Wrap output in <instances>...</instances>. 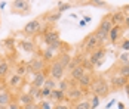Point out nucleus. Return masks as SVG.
<instances>
[{
  "label": "nucleus",
  "mask_w": 129,
  "mask_h": 109,
  "mask_svg": "<svg viewBox=\"0 0 129 109\" xmlns=\"http://www.w3.org/2000/svg\"><path fill=\"white\" fill-rule=\"evenodd\" d=\"M93 34H95V37H96L98 43H100L101 46L105 47V44L108 43V36H107V34H104L103 31H100V30H95V31H93Z\"/></svg>",
  "instance_id": "obj_28"
},
{
  "label": "nucleus",
  "mask_w": 129,
  "mask_h": 109,
  "mask_svg": "<svg viewBox=\"0 0 129 109\" xmlns=\"http://www.w3.org/2000/svg\"><path fill=\"white\" fill-rule=\"evenodd\" d=\"M111 28H113V22H111V12H110V13L104 15L103 18H101V21H100V24L96 27V30L103 31L104 34L108 36V33L111 31Z\"/></svg>",
  "instance_id": "obj_12"
},
{
  "label": "nucleus",
  "mask_w": 129,
  "mask_h": 109,
  "mask_svg": "<svg viewBox=\"0 0 129 109\" xmlns=\"http://www.w3.org/2000/svg\"><path fill=\"white\" fill-rule=\"evenodd\" d=\"M3 47L6 49V50H12L13 49V46H15V40H13L12 37H8V38H5L3 40Z\"/></svg>",
  "instance_id": "obj_33"
},
{
  "label": "nucleus",
  "mask_w": 129,
  "mask_h": 109,
  "mask_svg": "<svg viewBox=\"0 0 129 109\" xmlns=\"http://www.w3.org/2000/svg\"><path fill=\"white\" fill-rule=\"evenodd\" d=\"M6 87L11 90V88H18L19 85L24 83V77H21V75H18V74H11V75H8L6 78Z\"/></svg>",
  "instance_id": "obj_14"
},
{
  "label": "nucleus",
  "mask_w": 129,
  "mask_h": 109,
  "mask_svg": "<svg viewBox=\"0 0 129 109\" xmlns=\"http://www.w3.org/2000/svg\"><path fill=\"white\" fill-rule=\"evenodd\" d=\"M125 91H126V96H128V99H129V83L125 85Z\"/></svg>",
  "instance_id": "obj_47"
},
{
  "label": "nucleus",
  "mask_w": 129,
  "mask_h": 109,
  "mask_svg": "<svg viewBox=\"0 0 129 109\" xmlns=\"http://www.w3.org/2000/svg\"><path fill=\"white\" fill-rule=\"evenodd\" d=\"M56 85H58V83H56L55 80H52L51 77H48V78H46V81H45V84H43V87L51 88V90H55V88H56Z\"/></svg>",
  "instance_id": "obj_35"
},
{
  "label": "nucleus",
  "mask_w": 129,
  "mask_h": 109,
  "mask_svg": "<svg viewBox=\"0 0 129 109\" xmlns=\"http://www.w3.org/2000/svg\"><path fill=\"white\" fill-rule=\"evenodd\" d=\"M83 21H85V22H86V24H88V22H90V21H92V18H90L89 15H86V16H85V19H83Z\"/></svg>",
  "instance_id": "obj_46"
},
{
  "label": "nucleus",
  "mask_w": 129,
  "mask_h": 109,
  "mask_svg": "<svg viewBox=\"0 0 129 109\" xmlns=\"http://www.w3.org/2000/svg\"><path fill=\"white\" fill-rule=\"evenodd\" d=\"M100 102H101V99L98 96H95V94H90L89 97V103H90V109H96L100 106Z\"/></svg>",
  "instance_id": "obj_34"
},
{
  "label": "nucleus",
  "mask_w": 129,
  "mask_h": 109,
  "mask_svg": "<svg viewBox=\"0 0 129 109\" xmlns=\"http://www.w3.org/2000/svg\"><path fill=\"white\" fill-rule=\"evenodd\" d=\"M73 84H76V83H73V81H71L70 78L64 77L62 80H59V81H58V85H56V88L65 93V91H67V90H68V88H70V87H71Z\"/></svg>",
  "instance_id": "obj_25"
},
{
  "label": "nucleus",
  "mask_w": 129,
  "mask_h": 109,
  "mask_svg": "<svg viewBox=\"0 0 129 109\" xmlns=\"http://www.w3.org/2000/svg\"><path fill=\"white\" fill-rule=\"evenodd\" d=\"M49 102H52L53 105H56V103H62V102H65V93H64V91H61V90H58V88L52 90L51 97H49Z\"/></svg>",
  "instance_id": "obj_20"
},
{
  "label": "nucleus",
  "mask_w": 129,
  "mask_h": 109,
  "mask_svg": "<svg viewBox=\"0 0 129 109\" xmlns=\"http://www.w3.org/2000/svg\"><path fill=\"white\" fill-rule=\"evenodd\" d=\"M86 94H88L86 90L80 88L77 84H73L67 91H65V102L74 105V103H77V102H80V100H83V97L86 96Z\"/></svg>",
  "instance_id": "obj_3"
},
{
  "label": "nucleus",
  "mask_w": 129,
  "mask_h": 109,
  "mask_svg": "<svg viewBox=\"0 0 129 109\" xmlns=\"http://www.w3.org/2000/svg\"><path fill=\"white\" fill-rule=\"evenodd\" d=\"M40 28H42V19L40 18H36V19L28 21L24 25V28L21 30V34L24 37H33V36H36V34L40 33Z\"/></svg>",
  "instance_id": "obj_6"
},
{
  "label": "nucleus",
  "mask_w": 129,
  "mask_h": 109,
  "mask_svg": "<svg viewBox=\"0 0 129 109\" xmlns=\"http://www.w3.org/2000/svg\"><path fill=\"white\" fill-rule=\"evenodd\" d=\"M13 100H15V97L11 93V90L8 87H0V106L6 108L9 103H12Z\"/></svg>",
  "instance_id": "obj_13"
},
{
  "label": "nucleus",
  "mask_w": 129,
  "mask_h": 109,
  "mask_svg": "<svg viewBox=\"0 0 129 109\" xmlns=\"http://www.w3.org/2000/svg\"><path fill=\"white\" fill-rule=\"evenodd\" d=\"M79 47L83 49V53L89 56V55L92 53V52H93V50H95V49L104 47V46H101V44L98 43L96 37H95V34H93V31H92V33H89L88 36H86L85 38H83V40H82V43L79 44Z\"/></svg>",
  "instance_id": "obj_4"
},
{
  "label": "nucleus",
  "mask_w": 129,
  "mask_h": 109,
  "mask_svg": "<svg viewBox=\"0 0 129 109\" xmlns=\"http://www.w3.org/2000/svg\"><path fill=\"white\" fill-rule=\"evenodd\" d=\"M27 66H28V72L30 74H37V72H42V71H46L48 62L42 56H33L30 61H27Z\"/></svg>",
  "instance_id": "obj_5"
},
{
  "label": "nucleus",
  "mask_w": 129,
  "mask_h": 109,
  "mask_svg": "<svg viewBox=\"0 0 129 109\" xmlns=\"http://www.w3.org/2000/svg\"><path fill=\"white\" fill-rule=\"evenodd\" d=\"M27 72H28V66H27L25 61H21V62H18V65H15V74L24 77Z\"/></svg>",
  "instance_id": "obj_27"
},
{
  "label": "nucleus",
  "mask_w": 129,
  "mask_h": 109,
  "mask_svg": "<svg viewBox=\"0 0 129 109\" xmlns=\"http://www.w3.org/2000/svg\"><path fill=\"white\" fill-rule=\"evenodd\" d=\"M114 105H116V99H113V100H110V102H108V103L105 105V109H110L111 106H114Z\"/></svg>",
  "instance_id": "obj_42"
},
{
  "label": "nucleus",
  "mask_w": 129,
  "mask_h": 109,
  "mask_svg": "<svg viewBox=\"0 0 129 109\" xmlns=\"http://www.w3.org/2000/svg\"><path fill=\"white\" fill-rule=\"evenodd\" d=\"M5 109H22V106H21V105H19L16 100H13L12 103H9V105H8Z\"/></svg>",
  "instance_id": "obj_40"
},
{
  "label": "nucleus",
  "mask_w": 129,
  "mask_h": 109,
  "mask_svg": "<svg viewBox=\"0 0 129 109\" xmlns=\"http://www.w3.org/2000/svg\"><path fill=\"white\" fill-rule=\"evenodd\" d=\"M48 77H49V75H48V69H46V71H42V72H37V74H33V78H31V81H30V85L37 87V88H42Z\"/></svg>",
  "instance_id": "obj_15"
},
{
  "label": "nucleus",
  "mask_w": 129,
  "mask_h": 109,
  "mask_svg": "<svg viewBox=\"0 0 129 109\" xmlns=\"http://www.w3.org/2000/svg\"><path fill=\"white\" fill-rule=\"evenodd\" d=\"M0 109H5V108H3V106H0Z\"/></svg>",
  "instance_id": "obj_50"
},
{
  "label": "nucleus",
  "mask_w": 129,
  "mask_h": 109,
  "mask_svg": "<svg viewBox=\"0 0 129 109\" xmlns=\"http://www.w3.org/2000/svg\"><path fill=\"white\" fill-rule=\"evenodd\" d=\"M125 31H126V28H125V27L113 25L111 31L108 33V43H111V44L117 46V43L122 40V36H123V33H125Z\"/></svg>",
  "instance_id": "obj_10"
},
{
  "label": "nucleus",
  "mask_w": 129,
  "mask_h": 109,
  "mask_svg": "<svg viewBox=\"0 0 129 109\" xmlns=\"http://www.w3.org/2000/svg\"><path fill=\"white\" fill-rule=\"evenodd\" d=\"M39 109H53V103L49 102V100H40Z\"/></svg>",
  "instance_id": "obj_37"
},
{
  "label": "nucleus",
  "mask_w": 129,
  "mask_h": 109,
  "mask_svg": "<svg viewBox=\"0 0 129 109\" xmlns=\"http://www.w3.org/2000/svg\"><path fill=\"white\" fill-rule=\"evenodd\" d=\"M22 109H39V103L37 102H33V103H30L27 106H22Z\"/></svg>",
  "instance_id": "obj_41"
},
{
  "label": "nucleus",
  "mask_w": 129,
  "mask_h": 109,
  "mask_svg": "<svg viewBox=\"0 0 129 109\" xmlns=\"http://www.w3.org/2000/svg\"><path fill=\"white\" fill-rule=\"evenodd\" d=\"M85 74H86V71L83 69V66H77V68H74L71 72H68V77H67V78H70L73 83H76V84H77V81L83 77V75H85Z\"/></svg>",
  "instance_id": "obj_21"
},
{
  "label": "nucleus",
  "mask_w": 129,
  "mask_h": 109,
  "mask_svg": "<svg viewBox=\"0 0 129 109\" xmlns=\"http://www.w3.org/2000/svg\"><path fill=\"white\" fill-rule=\"evenodd\" d=\"M11 13L18 16H27L31 13V3L28 0H13L11 2Z\"/></svg>",
  "instance_id": "obj_2"
},
{
  "label": "nucleus",
  "mask_w": 129,
  "mask_h": 109,
  "mask_svg": "<svg viewBox=\"0 0 129 109\" xmlns=\"http://www.w3.org/2000/svg\"><path fill=\"white\" fill-rule=\"evenodd\" d=\"M89 88H90V93L95 94V96H98L100 99H105L111 93L110 83H108V80L104 75H95L93 83H92V85H90Z\"/></svg>",
  "instance_id": "obj_1"
},
{
  "label": "nucleus",
  "mask_w": 129,
  "mask_h": 109,
  "mask_svg": "<svg viewBox=\"0 0 129 109\" xmlns=\"http://www.w3.org/2000/svg\"><path fill=\"white\" fill-rule=\"evenodd\" d=\"M88 5H92V6H95V8H110V5L107 3V2H103V0H89V2H86Z\"/></svg>",
  "instance_id": "obj_32"
},
{
  "label": "nucleus",
  "mask_w": 129,
  "mask_h": 109,
  "mask_svg": "<svg viewBox=\"0 0 129 109\" xmlns=\"http://www.w3.org/2000/svg\"><path fill=\"white\" fill-rule=\"evenodd\" d=\"M116 69L123 78H126V80L129 81V65H120V63H117Z\"/></svg>",
  "instance_id": "obj_30"
},
{
  "label": "nucleus",
  "mask_w": 129,
  "mask_h": 109,
  "mask_svg": "<svg viewBox=\"0 0 129 109\" xmlns=\"http://www.w3.org/2000/svg\"><path fill=\"white\" fill-rule=\"evenodd\" d=\"M71 8H73V3H71V2H58L55 11H58L59 13H62V12H65V11H70Z\"/></svg>",
  "instance_id": "obj_29"
},
{
  "label": "nucleus",
  "mask_w": 129,
  "mask_h": 109,
  "mask_svg": "<svg viewBox=\"0 0 129 109\" xmlns=\"http://www.w3.org/2000/svg\"><path fill=\"white\" fill-rule=\"evenodd\" d=\"M105 53H107V49H105V47H98V49H95V50L90 53L89 56H88V61H89L90 63H92V66L95 68L98 62L104 61V58H105Z\"/></svg>",
  "instance_id": "obj_11"
},
{
  "label": "nucleus",
  "mask_w": 129,
  "mask_h": 109,
  "mask_svg": "<svg viewBox=\"0 0 129 109\" xmlns=\"http://www.w3.org/2000/svg\"><path fill=\"white\" fill-rule=\"evenodd\" d=\"M110 87H111V91H119L122 88H125V85L128 84L129 81L126 78H123L119 72H114V74H110Z\"/></svg>",
  "instance_id": "obj_8"
},
{
  "label": "nucleus",
  "mask_w": 129,
  "mask_h": 109,
  "mask_svg": "<svg viewBox=\"0 0 129 109\" xmlns=\"http://www.w3.org/2000/svg\"><path fill=\"white\" fill-rule=\"evenodd\" d=\"M5 6H6V2H0V11H3Z\"/></svg>",
  "instance_id": "obj_48"
},
{
  "label": "nucleus",
  "mask_w": 129,
  "mask_h": 109,
  "mask_svg": "<svg viewBox=\"0 0 129 109\" xmlns=\"http://www.w3.org/2000/svg\"><path fill=\"white\" fill-rule=\"evenodd\" d=\"M0 24H2V21H0Z\"/></svg>",
  "instance_id": "obj_51"
},
{
  "label": "nucleus",
  "mask_w": 129,
  "mask_h": 109,
  "mask_svg": "<svg viewBox=\"0 0 129 109\" xmlns=\"http://www.w3.org/2000/svg\"><path fill=\"white\" fill-rule=\"evenodd\" d=\"M71 106H73V109H90L89 99H83V100H80V102L71 105Z\"/></svg>",
  "instance_id": "obj_31"
},
{
  "label": "nucleus",
  "mask_w": 129,
  "mask_h": 109,
  "mask_svg": "<svg viewBox=\"0 0 129 109\" xmlns=\"http://www.w3.org/2000/svg\"><path fill=\"white\" fill-rule=\"evenodd\" d=\"M15 100H16L21 106H27V105H30V103H33V102H34V100H33V97L30 96L27 91H25V93H19L18 96L15 97Z\"/></svg>",
  "instance_id": "obj_22"
},
{
  "label": "nucleus",
  "mask_w": 129,
  "mask_h": 109,
  "mask_svg": "<svg viewBox=\"0 0 129 109\" xmlns=\"http://www.w3.org/2000/svg\"><path fill=\"white\" fill-rule=\"evenodd\" d=\"M61 16H62V13H59L58 11L52 9V11H49L48 13H45L43 16H40V19H45V21H46V24L53 25L55 22H58V21L61 19Z\"/></svg>",
  "instance_id": "obj_16"
},
{
  "label": "nucleus",
  "mask_w": 129,
  "mask_h": 109,
  "mask_svg": "<svg viewBox=\"0 0 129 109\" xmlns=\"http://www.w3.org/2000/svg\"><path fill=\"white\" fill-rule=\"evenodd\" d=\"M117 108H119V109H126V106H125V103L119 102V103H117Z\"/></svg>",
  "instance_id": "obj_44"
},
{
  "label": "nucleus",
  "mask_w": 129,
  "mask_h": 109,
  "mask_svg": "<svg viewBox=\"0 0 129 109\" xmlns=\"http://www.w3.org/2000/svg\"><path fill=\"white\" fill-rule=\"evenodd\" d=\"M48 75L51 77L52 80H55L56 83L59 81V80H62L65 75V69L62 68V65L59 63V62L56 61H52L51 63H49V69H48Z\"/></svg>",
  "instance_id": "obj_7"
},
{
  "label": "nucleus",
  "mask_w": 129,
  "mask_h": 109,
  "mask_svg": "<svg viewBox=\"0 0 129 109\" xmlns=\"http://www.w3.org/2000/svg\"><path fill=\"white\" fill-rule=\"evenodd\" d=\"M95 75L96 74L93 72H86L80 80L77 81V85L80 87V88H83V90H88L90 85H92V83H93V78H95Z\"/></svg>",
  "instance_id": "obj_17"
},
{
  "label": "nucleus",
  "mask_w": 129,
  "mask_h": 109,
  "mask_svg": "<svg viewBox=\"0 0 129 109\" xmlns=\"http://www.w3.org/2000/svg\"><path fill=\"white\" fill-rule=\"evenodd\" d=\"M126 30H129V13H128V16H126V21H125V25H123Z\"/></svg>",
  "instance_id": "obj_43"
},
{
  "label": "nucleus",
  "mask_w": 129,
  "mask_h": 109,
  "mask_svg": "<svg viewBox=\"0 0 129 109\" xmlns=\"http://www.w3.org/2000/svg\"><path fill=\"white\" fill-rule=\"evenodd\" d=\"M79 24H80V27H85V25H86V22H85V21H83V19H82V21H80V22H79Z\"/></svg>",
  "instance_id": "obj_49"
},
{
  "label": "nucleus",
  "mask_w": 129,
  "mask_h": 109,
  "mask_svg": "<svg viewBox=\"0 0 129 109\" xmlns=\"http://www.w3.org/2000/svg\"><path fill=\"white\" fill-rule=\"evenodd\" d=\"M126 16H128V15L123 12L122 9L114 11V12H111V22H113V25L123 27V25H125V21H126Z\"/></svg>",
  "instance_id": "obj_18"
},
{
  "label": "nucleus",
  "mask_w": 129,
  "mask_h": 109,
  "mask_svg": "<svg viewBox=\"0 0 129 109\" xmlns=\"http://www.w3.org/2000/svg\"><path fill=\"white\" fill-rule=\"evenodd\" d=\"M53 109H71V106H70L68 103L62 102V103H56V105H53Z\"/></svg>",
  "instance_id": "obj_39"
},
{
  "label": "nucleus",
  "mask_w": 129,
  "mask_h": 109,
  "mask_svg": "<svg viewBox=\"0 0 129 109\" xmlns=\"http://www.w3.org/2000/svg\"><path fill=\"white\" fill-rule=\"evenodd\" d=\"M18 47L21 49V50H24V52H27V53H33V52L37 50L36 44L31 40H19L18 41Z\"/></svg>",
  "instance_id": "obj_19"
},
{
  "label": "nucleus",
  "mask_w": 129,
  "mask_h": 109,
  "mask_svg": "<svg viewBox=\"0 0 129 109\" xmlns=\"http://www.w3.org/2000/svg\"><path fill=\"white\" fill-rule=\"evenodd\" d=\"M9 69H11V65L6 59H0V80H5L9 74Z\"/></svg>",
  "instance_id": "obj_24"
},
{
  "label": "nucleus",
  "mask_w": 129,
  "mask_h": 109,
  "mask_svg": "<svg viewBox=\"0 0 129 109\" xmlns=\"http://www.w3.org/2000/svg\"><path fill=\"white\" fill-rule=\"evenodd\" d=\"M59 36H61L59 30H58L56 27H53V25H52L51 28L43 34V43H45V46L48 47V46H51V44H53V43H56L58 40H61Z\"/></svg>",
  "instance_id": "obj_9"
},
{
  "label": "nucleus",
  "mask_w": 129,
  "mask_h": 109,
  "mask_svg": "<svg viewBox=\"0 0 129 109\" xmlns=\"http://www.w3.org/2000/svg\"><path fill=\"white\" fill-rule=\"evenodd\" d=\"M122 11H123V12H125V13H126V15H128V12H129V5H125Z\"/></svg>",
  "instance_id": "obj_45"
},
{
  "label": "nucleus",
  "mask_w": 129,
  "mask_h": 109,
  "mask_svg": "<svg viewBox=\"0 0 129 109\" xmlns=\"http://www.w3.org/2000/svg\"><path fill=\"white\" fill-rule=\"evenodd\" d=\"M27 93L33 97V100H34V102H37V103L42 100V88H37V87L30 85V88H28V91H27Z\"/></svg>",
  "instance_id": "obj_26"
},
{
  "label": "nucleus",
  "mask_w": 129,
  "mask_h": 109,
  "mask_svg": "<svg viewBox=\"0 0 129 109\" xmlns=\"http://www.w3.org/2000/svg\"><path fill=\"white\" fill-rule=\"evenodd\" d=\"M117 46L122 49L123 52H128V53H129V38H122V40H120V43H119Z\"/></svg>",
  "instance_id": "obj_36"
},
{
  "label": "nucleus",
  "mask_w": 129,
  "mask_h": 109,
  "mask_svg": "<svg viewBox=\"0 0 129 109\" xmlns=\"http://www.w3.org/2000/svg\"><path fill=\"white\" fill-rule=\"evenodd\" d=\"M71 58H73V56H71L68 52H61V53L56 56V61H58L59 63H61V65H62V68H64V69H67L68 63L71 62Z\"/></svg>",
  "instance_id": "obj_23"
},
{
  "label": "nucleus",
  "mask_w": 129,
  "mask_h": 109,
  "mask_svg": "<svg viewBox=\"0 0 129 109\" xmlns=\"http://www.w3.org/2000/svg\"><path fill=\"white\" fill-rule=\"evenodd\" d=\"M51 93H52L51 88L42 87V100H49V97H51Z\"/></svg>",
  "instance_id": "obj_38"
}]
</instances>
